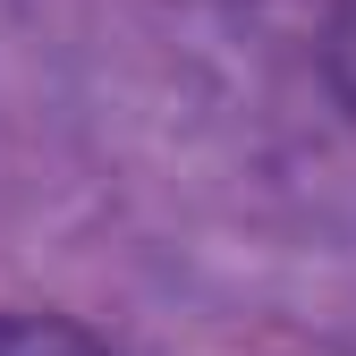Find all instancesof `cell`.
<instances>
[{
	"label": "cell",
	"instance_id": "obj_1",
	"mask_svg": "<svg viewBox=\"0 0 356 356\" xmlns=\"http://www.w3.org/2000/svg\"><path fill=\"white\" fill-rule=\"evenodd\" d=\"M0 356H111L68 314H0Z\"/></svg>",
	"mask_w": 356,
	"mask_h": 356
},
{
	"label": "cell",
	"instance_id": "obj_2",
	"mask_svg": "<svg viewBox=\"0 0 356 356\" xmlns=\"http://www.w3.org/2000/svg\"><path fill=\"white\" fill-rule=\"evenodd\" d=\"M323 76L356 111V0H331V17H323Z\"/></svg>",
	"mask_w": 356,
	"mask_h": 356
}]
</instances>
